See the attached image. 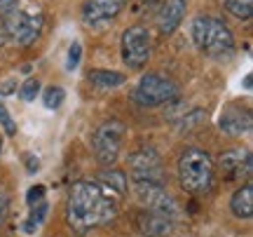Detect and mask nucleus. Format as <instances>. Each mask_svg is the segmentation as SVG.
Returning <instances> with one entry per match:
<instances>
[{
    "label": "nucleus",
    "mask_w": 253,
    "mask_h": 237,
    "mask_svg": "<svg viewBox=\"0 0 253 237\" xmlns=\"http://www.w3.org/2000/svg\"><path fill=\"white\" fill-rule=\"evenodd\" d=\"M80 56H82V45L80 43H73L68 47V59H66V71H75L78 64H80Z\"/></svg>",
    "instance_id": "obj_24"
},
{
    "label": "nucleus",
    "mask_w": 253,
    "mask_h": 237,
    "mask_svg": "<svg viewBox=\"0 0 253 237\" xmlns=\"http://www.w3.org/2000/svg\"><path fill=\"white\" fill-rule=\"evenodd\" d=\"M185 12H188V2L185 0H162V7L157 9V14H155L157 31L162 36H171L185 19Z\"/></svg>",
    "instance_id": "obj_13"
},
{
    "label": "nucleus",
    "mask_w": 253,
    "mask_h": 237,
    "mask_svg": "<svg viewBox=\"0 0 253 237\" xmlns=\"http://www.w3.org/2000/svg\"><path fill=\"white\" fill-rule=\"evenodd\" d=\"M0 127L5 129V134H9V137L17 134V122H14V118L9 115V110L2 103H0Z\"/></svg>",
    "instance_id": "obj_23"
},
{
    "label": "nucleus",
    "mask_w": 253,
    "mask_h": 237,
    "mask_svg": "<svg viewBox=\"0 0 253 237\" xmlns=\"http://www.w3.org/2000/svg\"><path fill=\"white\" fill-rule=\"evenodd\" d=\"M129 0H84L80 7V17L87 26L108 24L126 7Z\"/></svg>",
    "instance_id": "obj_11"
},
{
    "label": "nucleus",
    "mask_w": 253,
    "mask_h": 237,
    "mask_svg": "<svg viewBox=\"0 0 253 237\" xmlns=\"http://www.w3.org/2000/svg\"><path fill=\"white\" fill-rule=\"evenodd\" d=\"M225 9L239 21H249L253 14V0H223Z\"/></svg>",
    "instance_id": "obj_19"
},
{
    "label": "nucleus",
    "mask_w": 253,
    "mask_h": 237,
    "mask_svg": "<svg viewBox=\"0 0 253 237\" xmlns=\"http://www.w3.org/2000/svg\"><path fill=\"white\" fill-rule=\"evenodd\" d=\"M120 49H122V61L129 68H143L150 59V49H153V40H150V31L141 24L129 26L122 33L120 40Z\"/></svg>",
    "instance_id": "obj_7"
},
{
    "label": "nucleus",
    "mask_w": 253,
    "mask_h": 237,
    "mask_svg": "<svg viewBox=\"0 0 253 237\" xmlns=\"http://www.w3.org/2000/svg\"><path fill=\"white\" fill-rule=\"evenodd\" d=\"M251 169H253V157H251V150H249V148L235 146L218 157V172H220V176H223L225 181H235V183L246 181L249 183Z\"/></svg>",
    "instance_id": "obj_9"
},
{
    "label": "nucleus",
    "mask_w": 253,
    "mask_h": 237,
    "mask_svg": "<svg viewBox=\"0 0 253 237\" xmlns=\"http://www.w3.org/2000/svg\"><path fill=\"white\" fill-rule=\"evenodd\" d=\"M136 226H138V230H141L145 237H167L171 233L173 221L169 219V216L157 214V211L143 209L136 216Z\"/></svg>",
    "instance_id": "obj_14"
},
{
    "label": "nucleus",
    "mask_w": 253,
    "mask_h": 237,
    "mask_svg": "<svg viewBox=\"0 0 253 237\" xmlns=\"http://www.w3.org/2000/svg\"><path fill=\"white\" fill-rule=\"evenodd\" d=\"M26 167H28V172H31V174L38 172V167H40V160H38V157H33V155H26Z\"/></svg>",
    "instance_id": "obj_29"
},
{
    "label": "nucleus",
    "mask_w": 253,
    "mask_h": 237,
    "mask_svg": "<svg viewBox=\"0 0 253 237\" xmlns=\"http://www.w3.org/2000/svg\"><path fill=\"white\" fill-rule=\"evenodd\" d=\"M87 80H89L91 85L101 87V90H115V87H120V85H122L126 78L122 73H118V71L94 68V71H89V73H87Z\"/></svg>",
    "instance_id": "obj_17"
},
{
    "label": "nucleus",
    "mask_w": 253,
    "mask_h": 237,
    "mask_svg": "<svg viewBox=\"0 0 253 237\" xmlns=\"http://www.w3.org/2000/svg\"><path fill=\"white\" fill-rule=\"evenodd\" d=\"M14 90H17V82H14V80L0 82V92H2V94H12Z\"/></svg>",
    "instance_id": "obj_28"
},
{
    "label": "nucleus",
    "mask_w": 253,
    "mask_h": 237,
    "mask_svg": "<svg viewBox=\"0 0 253 237\" xmlns=\"http://www.w3.org/2000/svg\"><path fill=\"white\" fill-rule=\"evenodd\" d=\"M47 209H49V204H47L45 200H40L38 204H33V207H31V214H28V219L24 221V230H26V233H36V228H40L42 221H45Z\"/></svg>",
    "instance_id": "obj_18"
},
{
    "label": "nucleus",
    "mask_w": 253,
    "mask_h": 237,
    "mask_svg": "<svg viewBox=\"0 0 253 237\" xmlns=\"http://www.w3.org/2000/svg\"><path fill=\"white\" fill-rule=\"evenodd\" d=\"M94 181L99 183L103 190H108L110 195H115L118 200H122L126 195V188H129V183H126V172L122 169H115V167H110V169H103V172L94 179Z\"/></svg>",
    "instance_id": "obj_15"
},
{
    "label": "nucleus",
    "mask_w": 253,
    "mask_h": 237,
    "mask_svg": "<svg viewBox=\"0 0 253 237\" xmlns=\"http://www.w3.org/2000/svg\"><path fill=\"white\" fill-rule=\"evenodd\" d=\"M2 24H5V33L9 40H14L19 47H28L40 38L45 17L38 9H17L7 19H2Z\"/></svg>",
    "instance_id": "obj_6"
},
{
    "label": "nucleus",
    "mask_w": 253,
    "mask_h": 237,
    "mask_svg": "<svg viewBox=\"0 0 253 237\" xmlns=\"http://www.w3.org/2000/svg\"><path fill=\"white\" fill-rule=\"evenodd\" d=\"M129 176L136 181H150L164 183L162 160L153 148H138L129 155Z\"/></svg>",
    "instance_id": "obj_10"
},
{
    "label": "nucleus",
    "mask_w": 253,
    "mask_h": 237,
    "mask_svg": "<svg viewBox=\"0 0 253 237\" xmlns=\"http://www.w3.org/2000/svg\"><path fill=\"white\" fill-rule=\"evenodd\" d=\"M5 40H7V33H5V24L0 21V45H5Z\"/></svg>",
    "instance_id": "obj_30"
},
{
    "label": "nucleus",
    "mask_w": 253,
    "mask_h": 237,
    "mask_svg": "<svg viewBox=\"0 0 253 237\" xmlns=\"http://www.w3.org/2000/svg\"><path fill=\"white\" fill-rule=\"evenodd\" d=\"M40 94V80L38 78H28L21 87H19V96H21V101H33Z\"/></svg>",
    "instance_id": "obj_22"
},
{
    "label": "nucleus",
    "mask_w": 253,
    "mask_h": 237,
    "mask_svg": "<svg viewBox=\"0 0 253 237\" xmlns=\"http://www.w3.org/2000/svg\"><path fill=\"white\" fill-rule=\"evenodd\" d=\"M63 101H66V90L59 87V85H49V87L42 92V103H45L49 110L61 108Z\"/></svg>",
    "instance_id": "obj_20"
},
{
    "label": "nucleus",
    "mask_w": 253,
    "mask_h": 237,
    "mask_svg": "<svg viewBox=\"0 0 253 237\" xmlns=\"http://www.w3.org/2000/svg\"><path fill=\"white\" fill-rule=\"evenodd\" d=\"M178 181L181 188L190 195H204L213 188L216 167L204 148L190 146L178 157Z\"/></svg>",
    "instance_id": "obj_3"
},
{
    "label": "nucleus",
    "mask_w": 253,
    "mask_h": 237,
    "mask_svg": "<svg viewBox=\"0 0 253 237\" xmlns=\"http://www.w3.org/2000/svg\"><path fill=\"white\" fill-rule=\"evenodd\" d=\"M160 7H162V0H134V12L143 19L155 17Z\"/></svg>",
    "instance_id": "obj_21"
},
{
    "label": "nucleus",
    "mask_w": 253,
    "mask_h": 237,
    "mask_svg": "<svg viewBox=\"0 0 253 237\" xmlns=\"http://www.w3.org/2000/svg\"><path fill=\"white\" fill-rule=\"evenodd\" d=\"M7 211H9V197L0 190V226H2V221L7 219Z\"/></svg>",
    "instance_id": "obj_27"
},
{
    "label": "nucleus",
    "mask_w": 253,
    "mask_h": 237,
    "mask_svg": "<svg viewBox=\"0 0 253 237\" xmlns=\"http://www.w3.org/2000/svg\"><path fill=\"white\" fill-rule=\"evenodd\" d=\"M19 0H0V21L7 19L12 12H17Z\"/></svg>",
    "instance_id": "obj_26"
},
{
    "label": "nucleus",
    "mask_w": 253,
    "mask_h": 237,
    "mask_svg": "<svg viewBox=\"0 0 253 237\" xmlns=\"http://www.w3.org/2000/svg\"><path fill=\"white\" fill-rule=\"evenodd\" d=\"M125 132H126V127L120 120H106L91 134L94 157L103 167H113V164L118 162L120 150H122V141H125Z\"/></svg>",
    "instance_id": "obj_5"
},
{
    "label": "nucleus",
    "mask_w": 253,
    "mask_h": 237,
    "mask_svg": "<svg viewBox=\"0 0 253 237\" xmlns=\"http://www.w3.org/2000/svg\"><path fill=\"white\" fill-rule=\"evenodd\" d=\"M230 211L235 214L237 219H251L253 216V186L244 183L239 186L232 197H230Z\"/></svg>",
    "instance_id": "obj_16"
},
{
    "label": "nucleus",
    "mask_w": 253,
    "mask_h": 237,
    "mask_svg": "<svg viewBox=\"0 0 253 237\" xmlns=\"http://www.w3.org/2000/svg\"><path fill=\"white\" fill-rule=\"evenodd\" d=\"M192 43L209 59L223 61L235 54V36L230 26L218 17L199 14L192 19Z\"/></svg>",
    "instance_id": "obj_2"
},
{
    "label": "nucleus",
    "mask_w": 253,
    "mask_h": 237,
    "mask_svg": "<svg viewBox=\"0 0 253 237\" xmlns=\"http://www.w3.org/2000/svg\"><path fill=\"white\" fill-rule=\"evenodd\" d=\"M218 125H220V132L227 137H246L253 127L251 110L239 106V103H227L220 113Z\"/></svg>",
    "instance_id": "obj_12"
},
{
    "label": "nucleus",
    "mask_w": 253,
    "mask_h": 237,
    "mask_svg": "<svg viewBox=\"0 0 253 237\" xmlns=\"http://www.w3.org/2000/svg\"><path fill=\"white\" fill-rule=\"evenodd\" d=\"M134 192H136V197H138V202H141L148 211H157V214H162V216H169L171 221L178 216V202L167 192L164 183L136 181Z\"/></svg>",
    "instance_id": "obj_8"
},
{
    "label": "nucleus",
    "mask_w": 253,
    "mask_h": 237,
    "mask_svg": "<svg viewBox=\"0 0 253 237\" xmlns=\"http://www.w3.org/2000/svg\"><path fill=\"white\" fill-rule=\"evenodd\" d=\"M131 99L141 106H164L181 99V87L162 73H145L134 87Z\"/></svg>",
    "instance_id": "obj_4"
},
{
    "label": "nucleus",
    "mask_w": 253,
    "mask_h": 237,
    "mask_svg": "<svg viewBox=\"0 0 253 237\" xmlns=\"http://www.w3.org/2000/svg\"><path fill=\"white\" fill-rule=\"evenodd\" d=\"M40 200H45V186H31V190H28V195H26L28 207L38 204Z\"/></svg>",
    "instance_id": "obj_25"
},
{
    "label": "nucleus",
    "mask_w": 253,
    "mask_h": 237,
    "mask_svg": "<svg viewBox=\"0 0 253 237\" xmlns=\"http://www.w3.org/2000/svg\"><path fill=\"white\" fill-rule=\"evenodd\" d=\"M120 200L103 190L96 181H75L68 190L66 221L73 233L84 235L91 228L106 226L115 219Z\"/></svg>",
    "instance_id": "obj_1"
}]
</instances>
